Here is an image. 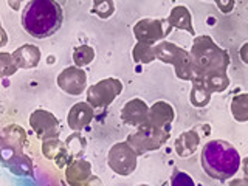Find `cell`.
Here are the masks:
<instances>
[{"instance_id":"6da1fadb","label":"cell","mask_w":248,"mask_h":186,"mask_svg":"<svg viewBox=\"0 0 248 186\" xmlns=\"http://www.w3.org/2000/svg\"><path fill=\"white\" fill-rule=\"evenodd\" d=\"M22 28L31 37L53 36L64 22V11L56 0H30L22 10Z\"/></svg>"},{"instance_id":"7a4b0ae2","label":"cell","mask_w":248,"mask_h":186,"mask_svg":"<svg viewBox=\"0 0 248 186\" xmlns=\"http://www.w3.org/2000/svg\"><path fill=\"white\" fill-rule=\"evenodd\" d=\"M200 163L208 177L225 183L239 172L242 158L231 143L225 140H211L202 149Z\"/></svg>"},{"instance_id":"3957f363","label":"cell","mask_w":248,"mask_h":186,"mask_svg":"<svg viewBox=\"0 0 248 186\" xmlns=\"http://www.w3.org/2000/svg\"><path fill=\"white\" fill-rule=\"evenodd\" d=\"M189 53L200 78L213 73H227L231 62L228 51L220 48L208 34L194 37Z\"/></svg>"},{"instance_id":"277c9868","label":"cell","mask_w":248,"mask_h":186,"mask_svg":"<svg viewBox=\"0 0 248 186\" xmlns=\"http://www.w3.org/2000/svg\"><path fill=\"white\" fill-rule=\"evenodd\" d=\"M157 59L165 64L172 65L175 70V76L182 81H192L197 78V70L194 65L192 56L188 50L182 48L174 42L161 41L154 45Z\"/></svg>"},{"instance_id":"5b68a950","label":"cell","mask_w":248,"mask_h":186,"mask_svg":"<svg viewBox=\"0 0 248 186\" xmlns=\"http://www.w3.org/2000/svg\"><path fill=\"white\" fill-rule=\"evenodd\" d=\"M169 137V132L157 129L144 123L141 126H138L135 132H132L126 141L134 147L138 155H144L147 152L161 149L168 143Z\"/></svg>"},{"instance_id":"8992f818","label":"cell","mask_w":248,"mask_h":186,"mask_svg":"<svg viewBox=\"0 0 248 186\" xmlns=\"http://www.w3.org/2000/svg\"><path fill=\"white\" fill-rule=\"evenodd\" d=\"M138 157L137 151L132 147L127 141L115 143L107 154V165L115 174L121 177H127L134 174V170L138 166Z\"/></svg>"},{"instance_id":"52a82bcc","label":"cell","mask_w":248,"mask_h":186,"mask_svg":"<svg viewBox=\"0 0 248 186\" xmlns=\"http://www.w3.org/2000/svg\"><path fill=\"white\" fill-rule=\"evenodd\" d=\"M123 82L116 78H106L87 89V103L95 108H104L110 106L123 92Z\"/></svg>"},{"instance_id":"ba28073f","label":"cell","mask_w":248,"mask_h":186,"mask_svg":"<svg viewBox=\"0 0 248 186\" xmlns=\"http://www.w3.org/2000/svg\"><path fill=\"white\" fill-rule=\"evenodd\" d=\"M169 25L166 19H152L144 17L140 19L134 25V36L137 42H146L155 45L161 41H165V37L170 33Z\"/></svg>"},{"instance_id":"9c48e42d","label":"cell","mask_w":248,"mask_h":186,"mask_svg":"<svg viewBox=\"0 0 248 186\" xmlns=\"http://www.w3.org/2000/svg\"><path fill=\"white\" fill-rule=\"evenodd\" d=\"M30 126L39 140L58 138L61 135V123L51 112L45 108H36L30 115Z\"/></svg>"},{"instance_id":"30bf717a","label":"cell","mask_w":248,"mask_h":186,"mask_svg":"<svg viewBox=\"0 0 248 186\" xmlns=\"http://www.w3.org/2000/svg\"><path fill=\"white\" fill-rule=\"evenodd\" d=\"M58 87L67 95L79 96L87 89V73L81 67L70 65L64 68L56 78Z\"/></svg>"},{"instance_id":"8fae6325","label":"cell","mask_w":248,"mask_h":186,"mask_svg":"<svg viewBox=\"0 0 248 186\" xmlns=\"http://www.w3.org/2000/svg\"><path fill=\"white\" fill-rule=\"evenodd\" d=\"M65 182L70 186H85L93 183L101 185L99 178L92 172V163L82 157L72 160L65 166Z\"/></svg>"},{"instance_id":"7c38bea8","label":"cell","mask_w":248,"mask_h":186,"mask_svg":"<svg viewBox=\"0 0 248 186\" xmlns=\"http://www.w3.org/2000/svg\"><path fill=\"white\" fill-rule=\"evenodd\" d=\"M175 120V110L166 101H157L149 107V115H147V124L157 129L170 132L172 123Z\"/></svg>"},{"instance_id":"4fadbf2b","label":"cell","mask_w":248,"mask_h":186,"mask_svg":"<svg viewBox=\"0 0 248 186\" xmlns=\"http://www.w3.org/2000/svg\"><path fill=\"white\" fill-rule=\"evenodd\" d=\"M147 115H149V106L141 98H132L123 106L120 118L127 126L138 127L147 121Z\"/></svg>"},{"instance_id":"5bb4252c","label":"cell","mask_w":248,"mask_h":186,"mask_svg":"<svg viewBox=\"0 0 248 186\" xmlns=\"http://www.w3.org/2000/svg\"><path fill=\"white\" fill-rule=\"evenodd\" d=\"M95 118V107L90 103H76L67 115V124L73 132H81Z\"/></svg>"},{"instance_id":"9a60e30c","label":"cell","mask_w":248,"mask_h":186,"mask_svg":"<svg viewBox=\"0 0 248 186\" xmlns=\"http://www.w3.org/2000/svg\"><path fill=\"white\" fill-rule=\"evenodd\" d=\"M42 154L46 160H51L56 163V166L59 169L64 168L72 161V157H70V152L67 149L65 141L58 138H50V140H44L42 141Z\"/></svg>"},{"instance_id":"2e32d148","label":"cell","mask_w":248,"mask_h":186,"mask_svg":"<svg viewBox=\"0 0 248 186\" xmlns=\"http://www.w3.org/2000/svg\"><path fill=\"white\" fill-rule=\"evenodd\" d=\"M3 165L16 175H33V163L23 151H2Z\"/></svg>"},{"instance_id":"e0dca14e","label":"cell","mask_w":248,"mask_h":186,"mask_svg":"<svg viewBox=\"0 0 248 186\" xmlns=\"http://www.w3.org/2000/svg\"><path fill=\"white\" fill-rule=\"evenodd\" d=\"M166 22L170 30H182L196 37V31H194V27H192V14L186 6L183 5L174 6L172 10H170Z\"/></svg>"},{"instance_id":"ac0fdd59","label":"cell","mask_w":248,"mask_h":186,"mask_svg":"<svg viewBox=\"0 0 248 186\" xmlns=\"http://www.w3.org/2000/svg\"><path fill=\"white\" fill-rule=\"evenodd\" d=\"M199 144H200V134L196 129H191V130L182 132V134L175 138L174 149L178 157L188 158L197 152Z\"/></svg>"},{"instance_id":"d6986e66","label":"cell","mask_w":248,"mask_h":186,"mask_svg":"<svg viewBox=\"0 0 248 186\" xmlns=\"http://www.w3.org/2000/svg\"><path fill=\"white\" fill-rule=\"evenodd\" d=\"M13 58L19 68L30 70V68H36L39 65L42 53L39 50V46H36L33 44H25V45L19 46L17 50L13 51Z\"/></svg>"},{"instance_id":"ffe728a7","label":"cell","mask_w":248,"mask_h":186,"mask_svg":"<svg viewBox=\"0 0 248 186\" xmlns=\"http://www.w3.org/2000/svg\"><path fill=\"white\" fill-rule=\"evenodd\" d=\"M27 146V134L17 124L2 130V151H23Z\"/></svg>"},{"instance_id":"44dd1931","label":"cell","mask_w":248,"mask_h":186,"mask_svg":"<svg viewBox=\"0 0 248 186\" xmlns=\"http://www.w3.org/2000/svg\"><path fill=\"white\" fill-rule=\"evenodd\" d=\"M192 87H191V93H189V101L192 107L196 108H203L206 107L209 103H211V96L213 92L206 87L205 81L202 79L200 76H197L196 79H192Z\"/></svg>"},{"instance_id":"7402d4cb","label":"cell","mask_w":248,"mask_h":186,"mask_svg":"<svg viewBox=\"0 0 248 186\" xmlns=\"http://www.w3.org/2000/svg\"><path fill=\"white\" fill-rule=\"evenodd\" d=\"M230 112L237 123L248 121V93H239L231 99Z\"/></svg>"},{"instance_id":"603a6c76","label":"cell","mask_w":248,"mask_h":186,"mask_svg":"<svg viewBox=\"0 0 248 186\" xmlns=\"http://www.w3.org/2000/svg\"><path fill=\"white\" fill-rule=\"evenodd\" d=\"M132 59L138 62V64H151V62L157 59L154 45L146 42H137L134 48H132Z\"/></svg>"},{"instance_id":"cb8c5ba5","label":"cell","mask_w":248,"mask_h":186,"mask_svg":"<svg viewBox=\"0 0 248 186\" xmlns=\"http://www.w3.org/2000/svg\"><path fill=\"white\" fill-rule=\"evenodd\" d=\"M65 144H67V149L70 152L72 160L84 157L85 149H87V140L81 135V132H73V134L65 140Z\"/></svg>"},{"instance_id":"d4e9b609","label":"cell","mask_w":248,"mask_h":186,"mask_svg":"<svg viewBox=\"0 0 248 186\" xmlns=\"http://www.w3.org/2000/svg\"><path fill=\"white\" fill-rule=\"evenodd\" d=\"M202 79L205 81L206 87L211 90L213 93H222L230 87V78L227 73H213V75H208L203 76Z\"/></svg>"},{"instance_id":"484cf974","label":"cell","mask_w":248,"mask_h":186,"mask_svg":"<svg viewBox=\"0 0 248 186\" xmlns=\"http://www.w3.org/2000/svg\"><path fill=\"white\" fill-rule=\"evenodd\" d=\"M93 59H95V50H93L90 45H79V46H76L73 51L75 65L81 67V68L90 65Z\"/></svg>"},{"instance_id":"4316f807","label":"cell","mask_w":248,"mask_h":186,"mask_svg":"<svg viewBox=\"0 0 248 186\" xmlns=\"http://www.w3.org/2000/svg\"><path fill=\"white\" fill-rule=\"evenodd\" d=\"M92 14L98 16L99 19H108L115 14V2L113 0H93Z\"/></svg>"},{"instance_id":"83f0119b","label":"cell","mask_w":248,"mask_h":186,"mask_svg":"<svg viewBox=\"0 0 248 186\" xmlns=\"http://www.w3.org/2000/svg\"><path fill=\"white\" fill-rule=\"evenodd\" d=\"M17 70H19V67L13 58V53H6V51L0 53V73H2L3 78L13 76Z\"/></svg>"},{"instance_id":"f1b7e54d","label":"cell","mask_w":248,"mask_h":186,"mask_svg":"<svg viewBox=\"0 0 248 186\" xmlns=\"http://www.w3.org/2000/svg\"><path fill=\"white\" fill-rule=\"evenodd\" d=\"M214 2L223 14H230L234 10V5H236V0H214Z\"/></svg>"},{"instance_id":"f546056e","label":"cell","mask_w":248,"mask_h":186,"mask_svg":"<svg viewBox=\"0 0 248 186\" xmlns=\"http://www.w3.org/2000/svg\"><path fill=\"white\" fill-rule=\"evenodd\" d=\"M172 185H185V183H189V185H194V180L189 177V175H186L185 172H175V175H172Z\"/></svg>"},{"instance_id":"4dcf8cb0","label":"cell","mask_w":248,"mask_h":186,"mask_svg":"<svg viewBox=\"0 0 248 186\" xmlns=\"http://www.w3.org/2000/svg\"><path fill=\"white\" fill-rule=\"evenodd\" d=\"M239 56H240V61H242L245 65H248V42H245L239 48Z\"/></svg>"},{"instance_id":"1f68e13d","label":"cell","mask_w":248,"mask_h":186,"mask_svg":"<svg viewBox=\"0 0 248 186\" xmlns=\"http://www.w3.org/2000/svg\"><path fill=\"white\" fill-rule=\"evenodd\" d=\"M23 2H30V0H8V5H10L14 11H19L20 10V5Z\"/></svg>"},{"instance_id":"d6a6232c","label":"cell","mask_w":248,"mask_h":186,"mask_svg":"<svg viewBox=\"0 0 248 186\" xmlns=\"http://www.w3.org/2000/svg\"><path fill=\"white\" fill-rule=\"evenodd\" d=\"M242 170H244V174H245V177L248 178V157H245L244 160H242Z\"/></svg>"},{"instance_id":"836d02e7","label":"cell","mask_w":248,"mask_h":186,"mask_svg":"<svg viewBox=\"0 0 248 186\" xmlns=\"http://www.w3.org/2000/svg\"><path fill=\"white\" fill-rule=\"evenodd\" d=\"M206 2H211V0H206Z\"/></svg>"}]
</instances>
